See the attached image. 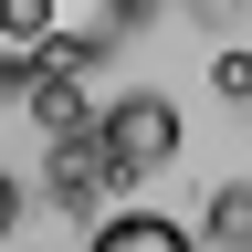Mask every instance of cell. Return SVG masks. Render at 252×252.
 Wrapping results in <instances>:
<instances>
[{"label": "cell", "instance_id": "6da1fadb", "mask_svg": "<svg viewBox=\"0 0 252 252\" xmlns=\"http://www.w3.org/2000/svg\"><path fill=\"white\" fill-rule=\"evenodd\" d=\"M158 0H0V84H32V74H94L137 42V21Z\"/></svg>", "mask_w": 252, "mask_h": 252}, {"label": "cell", "instance_id": "7a4b0ae2", "mask_svg": "<svg viewBox=\"0 0 252 252\" xmlns=\"http://www.w3.org/2000/svg\"><path fill=\"white\" fill-rule=\"evenodd\" d=\"M94 137H105L116 179H158L179 158V105L168 94H116V105H94Z\"/></svg>", "mask_w": 252, "mask_h": 252}, {"label": "cell", "instance_id": "3957f363", "mask_svg": "<svg viewBox=\"0 0 252 252\" xmlns=\"http://www.w3.org/2000/svg\"><path fill=\"white\" fill-rule=\"evenodd\" d=\"M42 189H53V210H74V220H84V210H105L126 179H116L105 137H94V126H74V137H53V158H42Z\"/></svg>", "mask_w": 252, "mask_h": 252}, {"label": "cell", "instance_id": "277c9868", "mask_svg": "<svg viewBox=\"0 0 252 252\" xmlns=\"http://www.w3.org/2000/svg\"><path fill=\"white\" fill-rule=\"evenodd\" d=\"M84 252H200V231H179L168 210H105Z\"/></svg>", "mask_w": 252, "mask_h": 252}, {"label": "cell", "instance_id": "5b68a950", "mask_svg": "<svg viewBox=\"0 0 252 252\" xmlns=\"http://www.w3.org/2000/svg\"><path fill=\"white\" fill-rule=\"evenodd\" d=\"M200 242H220V252H252V179L210 189V231H200Z\"/></svg>", "mask_w": 252, "mask_h": 252}, {"label": "cell", "instance_id": "8992f818", "mask_svg": "<svg viewBox=\"0 0 252 252\" xmlns=\"http://www.w3.org/2000/svg\"><path fill=\"white\" fill-rule=\"evenodd\" d=\"M210 84H220V94H231V105H252V53L231 42V53H220V63H210Z\"/></svg>", "mask_w": 252, "mask_h": 252}, {"label": "cell", "instance_id": "52a82bcc", "mask_svg": "<svg viewBox=\"0 0 252 252\" xmlns=\"http://www.w3.org/2000/svg\"><path fill=\"white\" fill-rule=\"evenodd\" d=\"M11 231H21V179L0 168V242H11Z\"/></svg>", "mask_w": 252, "mask_h": 252}]
</instances>
